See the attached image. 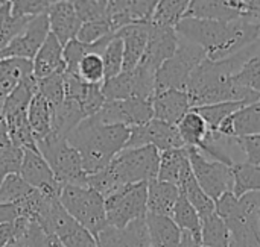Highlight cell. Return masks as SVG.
<instances>
[{"instance_id": "1", "label": "cell", "mask_w": 260, "mask_h": 247, "mask_svg": "<svg viewBox=\"0 0 260 247\" xmlns=\"http://www.w3.org/2000/svg\"><path fill=\"white\" fill-rule=\"evenodd\" d=\"M260 50V39L224 59L212 61L206 58L192 73L186 93L189 94L192 108L212 105L219 102H256L260 94L238 85L233 76L239 71L244 62Z\"/></svg>"}, {"instance_id": "2", "label": "cell", "mask_w": 260, "mask_h": 247, "mask_svg": "<svg viewBox=\"0 0 260 247\" xmlns=\"http://www.w3.org/2000/svg\"><path fill=\"white\" fill-rule=\"evenodd\" d=\"M175 30L178 36L200 46L212 61L229 58L260 39V23L250 20L218 21L184 17Z\"/></svg>"}, {"instance_id": "3", "label": "cell", "mask_w": 260, "mask_h": 247, "mask_svg": "<svg viewBox=\"0 0 260 247\" xmlns=\"http://www.w3.org/2000/svg\"><path fill=\"white\" fill-rule=\"evenodd\" d=\"M131 128L102 123L96 115L82 120L69 135L67 141L79 152L87 175L105 169L126 146Z\"/></svg>"}, {"instance_id": "4", "label": "cell", "mask_w": 260, "mask_h": 247, "mask_svg": "<svg viewBox=\"0 0 260 247\" xmlns=\"http://www.w3.org/2000/svg\"><path fill=\"white\" fill-rule=\"evenodd\" d=\"M260 191H248L239 197L233 191L215 200L216 214L225 222L232 247H260Z\"/></svg>"}, {"instance_id": "5", "label": "cell", "mask_w": 260, "mask_h": 247, "mask_svg": "<svg viewBox=\"0 0 260 247\" xmlns=\"http://www.w3.org/2000/svg\"><path fill=\"white\" fill-rule=\"evenodd\" d=\"M59 202L66 211L94 237L108 226L105 199L93 188L79 184H64Z\"/></svg>"}, {"instance_id": "6", "label": "cell", "mask_w": 260, "mask_h": 247, "mask_svg": "<svg viewBox=\"0 0 260 247\" xmlns=\"http://www.w3.org/2000/svg\"><path fill=\"white\" fill-rule=\"evenodd\" d=\"M206 58L207 56L200 46L180 36L177 50L155 73V91L171 88L186 91L192 73Z\"/></svg>"}, {"instance_id": "7", "label": "cell", "mask_w": 260, "mask_h": 247, "mask_svg": "<svg viewBox=\"0 0 260 247\" xmlns=\"http://www.w3.org/2000/svg\"><path fill=\"white\" fill-rule=\"evenodd\" d=\"M37 147L43 158L52 169L56 181L64 184L84 185L87 173L82 169L79 152L67 141V138L50 134L49 137L37 141Z\"/></svg>"}, {"instance_id": "8", "label": "cell", "mask_w": 260, "mask_h": 247, "mask_svg": "<svg viewBox=\"0 0 260 247\" xmlns=\"http://www.w3.org/2000/svg\"><path fill=\"white\" fill-rule=\"evenodd\" d=\"M148 182L129 184L105 197L108 226L123 229L148 214Z\"/></svg>"}, {"instance_id": "9", "label": "cell", "mask_w": 260, "mask_h": 247, "mask_svg": "<svg viewBox=\"0 0 260 247\" xmlns=\"http://www.w3.org/2000/svg\"><path fill=\"white\" fill-rule=\"evenodd\" d=\"M160 164V150L154 146L123 149L110 167L123 185L151 182L157 179Z\"/></svg>"}, {"instance_id": "10", "label": "cell", "mask_w": 260, "mask_h": 247, "mask_svg": "<svg viewBox=\"0 0 260 247\" xmlns=\"http://www.w3.org/2000/svg\"><path fill=\"white\" fill-rule=\"evenodd\" d=\"M37 223L46 234L53 235L66 247H98L96 237L66 211L59 199L50 203L46 214Z\"/></svg>"}, {"instance_id": "11", "label": "cell", "mask_w": 260, "mask_h": 247, "mask_svg": "<svg viewBox=\"0 0 260 247\" xmlns=\"http://www.w3.org/2000/svg\"><path fill=\"white\" fill-rule=\"evenodd\" d=\"M192 172L209 197L218 200L222 194L233 191L235 175L230 166L206 158L198 149L186 147Z\"/></svg>"}, {"instance_id": "12", "label": "cell", "mask_w": 260, "mask_h": 247, "mask_svg": "<svg viewBox=\"0 0 260 247\" xmlns=\"http://www.w3.org/2000/svg\"><path fill=\"white\" fill-rule=\"evenodd\" d=\"M105 100L152 99L155 93V73L137 65L134 70H123L102 82Z\"/></svg>"}, {"instance_id": "13", "label": "cell", "mask_w": 260, "mask_h": 247, "mask_svg": "<svg viewBox=\"0 0 260 247\" xmlns=\"http://www.w3.org/2000/svg\"><path fill=\"white\" fill-rule=\"evenodd\" d=\"M154 146L160 152L169 149H181L184 143L180 137L177 125H171L157 118H151L143 125L133 126L125 149Z\"/></svg>"}, {"instance_id": "14", "label": "cell", "mask_w": 260, "mask_h": 247, "mask_svg": "<svg viewBox=\"0 0 260 247\" xmlns=\"http://www.w3.org/2000/svg\"><path fill=\"white\" fill-rule=\"evenodd\" d=\"M102 123L123 125L128 128L143 125L154 118L151 99H123L105 100L102 108L94 114Z\"/></svg>"}, {"instance_id": "15", "label": "cell", "mask_w": 260, "mask_h": 247, "mask_svg": "<svg viewBox=\"0 0 260 247\" xmlns=\"http://www.w3.org/2000/svg\"><path fill=\"white\" fill-rule=\"evenodd\" d=\"M50 33L47 14L30 18L24 27L0 50V58H20L32 61Z\"/></svg>"}, {"instance_id": "16", "label": "cell", "mask_w": 260, "mask_h": 247, "mask_svg": "<svg viewBox=\"0 0 260 247\" xmlns=\"http://www.w3.org/2000/svg\"><path fill=\"white\" fill-rule=\"evenodd\" d=\"M178 33L175 27L171 26H161L149 21V35L145 53L142 56V61L139 65L143 68L157 73V70L161 67V64L169 59L178 46Z\"/></svg>"}, {"instance_id": "17", "label": "cell", "mask_w": 260, "mask_h": 247, "mask_svg": "<svg viewBox=\"0 0 260 247\" xmlns=\"http://www.w3.org/2000/svg\"><path fill=\"white\" fill-rule=\"evenodd\" d=\"M20 176L34 188L40 190L49 197L59 199L62 185L56 181L47 161L43 158L40 150L23 149V161L20 167Z\"/></svg>"}, {"instance_id": "18", "label": "cell", "mask_w": 260, "mask_h": 247, "mask_svg": "<svg viewBox=\"0 0 260 247\" xmlns=\"http://www.w3.org/2000/svg\"><path fill=\"white\" fill-rule=\"evenodd\" d=\"M160 0H108L107 20L113 30L131 23L151 21Z\"/></svg>"}, {"instance_id": "19", "label": "cell", "mask_w": 260, "mask_h": 247, "mask_svg": "<svg viewBox=\"0 0 260 247\" xmlns=\"http://www.w3.org/2000/svg\"><path fill=\"white\" fill-rule=\"evenodd\" d=\"M152 112L154 118L177 125L190 109V99L186 91L181 90H161L155 91L152 99Z\"/></svg>"}, {"instance_id": "20", "label": "cell", "mask_w": 260, "mask_h": 247, "mask_svg": "<svg viewBox=\"0 0 260 247\" xmlns=\"http://www.w3.org/2000/svg\"><path fill=\"white\" fill-rule=\"evenodd\" d=\"M186 17L235 21L245 20V11L242 0H192Z\"/></svg>"}, {"instance_id": "21", "label": "cell", "mask_w": 260, "mask_h": 247, "mask_svg": "<svg viewBox=\"0 0 260 247\" xmlns=\"http://www.w3.org/2000/svg\"><path fill=\"white\" fill-rule=\"evenodd\" d=\"M218 134L227 138H238L260 134V99L247 103L227 117L218 128Z\"/></svg>"}, {"instance_id": "22", "label": "cell", "mask_w": 260, "mask_h": 247, "mask_svg": "<svg viewBox=\"0 0 260 247\" xmlns=\"http://www.w3.org/2000/svg\"><path fill=\"white\" fill-rule=\"evenodd\" d=\"M101 87L84 82L78 74L66 73V99L75 102L87 117L94 115L105 103Z\"/></svg>"}, {"instance_id": "23", "label": "cell", "mask_w": 260, "mask_h": 247, "mask_svg": "<svg viewBox=\"0 0 260 247\" xmlns=\"http://www.w3.org/2000/svg\"><path fill=\"white\" fill-rule=\"evenodd\" d=\"M50 33H53L58 41L64 46L70 39L76 38L78 30L82 24L79 20L73 3L70 2H53L47 9Z\"/></svg>"}, {"instance_id": "24", "label": "cell", "mask_w": 260, "mask_h": 247, "mask_svg": "<svg viewBox=\"0 0 260 247\" xmlns=\"http://www.w3.org/2000/svg\"><path fill=\"white\" fill-rule=\"evenodd\" d=\"M116 35L120 36L123 43V70H134L142 61L146 49L149 21L126 24L116 30Z\"/></svg>"}, {"instance_id": "25", "label": "cell", "mask_w": 260, "mask_h": 247, "mask_svg": "<svg viewBox=\"0 0 260 247\" xmlns=\"http://www.w3.org/2000/svg\"><path fill=\"white\" fill-rule=\"evenodd\" d=\"M64 46L53 33H49L43 46L38 49L32 59V70L37 79H43L56 71H66L64 64Z\"/></svg>"}, {"instance_id": "26", "label": "cell", "mask_w": 260, "mask_h": 247, "mask_svg": "<svg viewBox=\"0 0 260 247\" xmlns=\"http://www.w3.org/2000/svg\"><path fill=\"white\" fill-rule=\"evenodd\" d=\"M177 187L180 190V194L184 196L193 205V208L198 211L201 219L215 213V200L212 197H209L206 194V191L201 188V185L198 184V181L192 172L190 162H187L183 167Z\"/></svg>"}, {"instance_id": "27", "label": "cell", "mask_w": 260, "mask_h": 247, "mask_svg": "<svg viewBox=\"0 0 260 247\" xmlns=\"http://www.w3.org/2000/svg\"><path fill=\"white\" fill-rule=\"evenodd\" d=\"M145 220H146L151 247L180 246L183 231L177 226V223L172 220V217L148 213Z\"/></svg>"}, {"instance_id": "28", "label": "cell", "mask_w": 260, "mask_h": 247, "mask_svg": "<svg viewBox=\"0 0 260 247\" xmlns=\"http://www.w3.org/2000/svg\"><path fill=\"white\" fill-rule=\"evenodd\" d=\"M180 197V190L177 185L154 179L148 182V213L172 217L175 203Z\"/></svg>"}, {"instance_id": "29", "label": "cell", "mask_w": 260, "mask_h": 247, "mask_svg": "<svg viewBox=\"0 0 260 247\" xmlns=\"http://www.w3.org/2000/svg\"><path fill=\"white\" fill-rule=\"evenodd\" d=\"M32 74V61L20 58H0V105L23 79Z\"/></svg>"}, {"instance_id": "30", "label": "cell", "mask_w": 260, "mask_h": 247, "mask_svg": "<svg viewBox=\"0 0 260 247\" xmlns=\"http://www.w3.org/2000/svg\"><path fill=\"white\" fill-rule=\"evenodd\" d=\"M52 108L49 102L37 91L27 106V120L37 141L52 134Z\"/></svg>"}, {"instance_id": "31", "label": "cell", "mask_w": 260, "mask_h": 247, "mask_svg": "<svg viewBox=\"0 0 260 247\" xmlns=\"http://www.w3.org/2000/svg\"><path fill=\"white\" fill-rule=\"evenodd\" d=\"M177 129L184 143V147H195V149H200L203 146V143L206 141L210 132L206 120L193 108L177 123Z\"/></svg>"}, {"instance_id": "32", "label": "cell", "mask_w": 260, "mask_h": 247, "mask_svg": "<svg viewBox=\"0 0 260 247\" xmlns=\"http://www.w3.org/2000/svg\"><path fill=\"white\" fill-rule=\"evenodd\" d=\"M5 120L8 126V140L14 146L20 149H34V150L38 149L37 140L34 137V132L27 120V111H20L5 115Z\"/></svg>"}, {"instance_id": "33", "label": "cell", "mask_w": 260, "mask_h": 247, "mask_svg": "<svg viewBox=\"0 0 260 247\" xmlns=\"http://www.w3.org/2000/svg\"><path fill=\"white\" fill-rule=\"evenodd\" d=\"M201 243L204 247H232L230 231L216 211L201 219Z\"/></svg>"}, {"instance_id": "34", "label": "cell", "mask_w": 260, "mask_h": 247, "mask_svg": "<svg viewBox=\"0 0 260 247\" xmlns=\"http://www.w3.org/2000/svg\"><path fill=\"white\" fill-rule=\"evenodd\" d=\"M187 162H189V156H187L186 147L169 149V150L160 152V164H158L157 179L177 185L181 170Z\"/></svg>"}, {"instance_id": "35", "label": "cell", "mask_w": 260, "mask_h": 247, "mask_svg": "<svg viewBox=\"0 0 260 247\" xmlns=\"http://www.w3.org/2000/svg\"><path fill=\"white\" fill-rule=\"evenodd\" d=\"M190 3L192 0H160L151 21L155 24L175 27L186 17Z\"/></svg>"}, {"instance_id": "36", "label": "cell", "mask_w": 260, "mask_h": 247, "mask_svg": "<svg viewBox=\"0 0 260 247\" xmlns=\"http://www.w3.org/2000/svg\"><path fill=\"white\" fill-rule=\"evenodd\" d=\"M172 220L177 223V226L181 231H187L193 237L201 240V217H200L198 211L193 208V205L181 194L175 203V208L172 213Z\"/></svg>"}, {"instance_id": "37", "label": "cell", "mask_w": 260, "mask_h": 247, "mask_svg": "<svg viewBox=\"0 0 260 247\" xmlns=\"http://www.w3.org/2000/svg\"><path fill=\"white\" fill-rule=\"evenodd\" d=\"M235 175L233 194L236 197L248 193L260 191V166H251L247 162H235L232 166Z\"/></svg>"}, {"instance_id": "38", "label": "cell", "mask_w": 260, "mask_h": 247, "mask_svg": "<svg viewBox=\"0 0 260 247\" xmlns=\"http://www.w3.org/2000/svg\"><path fill=\"white\" fill-rule=\"evenodd\" d=\"M244 105H247V102H219V103L197 106L193 109L206 120L212 132H218L219 125L233 112H236L239 108H242Z\"/></svg>"}, {"instance_id": "39", "label": "cell", "mask_w": 260, "mask_h": 247, "mask_svg": "<svg viewBox=\"0 0 260 247\" xmlns=\"http://www.w3.org/2000/svg\"><path fill=\"white\" fill-rule=\"evenodd\" d=\"M37 88L38 93L49 102L52 109L58 108L66 99V71H56L38 79Z\"/></svg>"}, {"instance_id": "40", "label": "cell", "mask_w": 260, "mask_h": 247, "mask_svg": "<svg viewBox=\"0 0 260 247\" xmlns=\"http://www.w3.org/2000/svg\"><path fill=\"white\" fill-rule=\"evenodd\" d=\"M75 74H78L87 84L102 85V82L105 80V68H104L102 55L98 52H88L87 55H84V58L79 61L76 67Z\"/></svg>"}, {"instance_id": "41", "label": "cell", "mask_w": 260, "mask_h": 247, "mask_svg": "<svg viewBox=\"0 0 260 247\" xmlns=\"http://www.w3.org/2000/svg\"><path fill=\"white\" fill-rule=\"evenodd\" d=\"M84 185H87V187L93 188L94 191H98L104 199L108 197L110 194L116 193L122 187H125L119 181V178L116 176V173L113 172V169L110 167V164L105 169H102V170H99L96 173L87 175Z\"/></svg>"}, {"instance_id": "42", "label": "cell", "mask_w": 260, "mask_h": 247, "mask_svg": "<svg viewBox=\"0 0 260 247\" xmlns=\"http://www.w3.org/2000/svg\"><path fill=\"white\" fill-rule=\"evenodd\" d=\"M35 188L29 185L20 173L8 175L0 184V203H14L26 199Z\"/></svg>"}, {"instance_id": "43", "label": "cell", "mask_w": 260, "mask_h": 247, "mask_svg": "<svg viewBox=\"0 0 260 247\" xmlns=\"http://www.w3.org/2000/svg\"><path fill=\"white\" fill-rule=\"evenodd\" d=\"M102 61L105 68V79H110L123 71V43L120 36L114 35L102 52Z\"/></svg>"}, {"instance_id": "44", "label": "cell", "mask_w": 260, "mask_h": 247, "mask_svg": "<svg viewBox=\"0 0 260 247\" xmlns=\"http://www.w3.org/2000/svg\"><path fill=\"white\" fill-rule=\"evenodd\" d=\"M23 161V149L14 146L11 141L0 143V184L8 175L20 173Z\"/></svg>"}, {"instance_id": "45", "label": "cell", "mask_w": 260, "mask_h": 247, "mask_svg": "<svg viewBox=\"0 0 260 247\" xmlns=\"http://www.w3.org/2000/svg\"><path fill=\"white\" fill-rule=\"evenodd\" d=\"M29 20L14 17L9 3L0 6V50L24 27Z\"/></svg>"}, {"instance_id": "46", "label": "cell", "mask_w": 260, "mask_h": 247, "mask_svg": "<svg viewBox=\"0 0 260 247\" xmlns=\"http://www.w3.org/2000/svg\"><path fill=\"white\" fill-rule=\"evenodd\" d=\"M113 33H114V30H113L110 21L107 18H102V20L82 23L78 30L76 38L85 44H93V43H98L99 39L107 38Z\"/></svg>"}, {"instance_id": "47", "label": "cell", "mask_w": 260, "mask_h": 247, "mask_svg": "<svg viewBox=\"0 0 260 247\" xmlns=\"http://www.w3.org/2000/svg\"><path fill=\"white\" fill-rule=\"evenodd\" d=\"M11 12L18 18H34L37 15L46 14L52 0H11Z\"/></svg>"}, {"instance_id": "48", "label": "cell", "mask_w": 260, "mask_h": 247, "mask_svg": "<svg viewBox=\"0 0 260 247\" xmlns=\"http://www.w3.org/2000/svg\"><path fill=\"white\" fill-rule=\"evenodd\" d=\"M108 0H78L73 3L76 14L82 23L107 18Z\"/></svg>"}, {"instance_id": "49", "label": "cell", "mask_w": 260, "mask_h": 247, "mask_svg": "<svg viewBox=\"0 0 260 247\" xmlns=\"http://www.w3.org/2000/svg\"><path fill=\"white\" fill-rule=\"evenodd\" d=\"M235 144L244 152L245 162L251 166H260V134L235 138Z\"/></svg>"}, {"instance_id": "50", "label": "cell", "mask_w": 260, "mask_h": 247, "mask_svg": "<svg viewBox=\"0 0 260 247\" xmlns=\"http://www.w3.org/2000/svg\"><path fill=\"white\" fill-rule=\"evenodd\" d=\"M47 238H49V234H46L44 229L38 223L29 222L26 243H24L26 247H47Z\"/></svg>"}, {"instance_id": "51", "label": "cell", "mask_w": 260, "mask_h": 247, "mask_svg": "<svg viewBox=\"0 0 260 247\" xmlns=\"http://www.w3.org/2000/svg\"><path fill=\"white\" fill-rule=\"evenodd\" d=\"M21 217V210L17 202L14 203H0V225L12 223Z\"/></svg>"}, {"instance_id": "52", "label": "cell", "mask_w": 260, "mask_h": 247, "mask_svg": "<svg viewBox=\"0 0 260 247\" xmlns=\"http://www.w3.org/2000/svg\"><path fill=\"white\" fill-rule=\"evenodd\" d=\"M245 20L260 23V0H242Z\"/></svg>"}, {"instance_id": "53", "label": "cell", "mask_w": 260, "mask_h": 247, "mask_svg": "<svg viewBox=\"0 0 260 247\" xmlns=\"http://www.w3.org/2000/svg\"><path fill=\"white\" fill-rule=\"evenodd\" d=\"M178 247H204L203 246V243H201V240L200 238H197V237H193L190 232H187V231H183V234H181V241H180V246Z\"/></svg>"}, {"instance_id": "54", "label": "cell", "mask_w": 260, "mask_h": 247, "mask_svg": "<svg viewBox=\"0 0 260 247\" xmlns=\"http://www.w3.org/2000/svg\"><path fill=\"white\" fill-rule=\"evenodd\" d=\"M9 141L8 140V126H6V120L2 114V105H0V143Z\"/></svg>"}, {"instance_id": "55", "label": "cell", "mask_w": 260, "mask_h": 247, "mask_svg": "<svg viewBox=\"0 0 260 247\" xmlns=\"http://www.w3.org/2000/svg\"><path fill=\"white\" fill-rule=\"evenodd\" d=\"M53 2H70V3H75V2H78V0H52V3Z\"/></svg>"}, {"instance_id": "56", "label": "cell", "mask_w": 260, "mask_h": 247, "mask_svg": "<svg viewBox=\"0 0 260 247\" xmlns=\"http://www.w3.org/2000/svg\"><path fill=\"white\" fill-rule=\"evenodd\" d=\"M11 0H0V6H3V5H6V3H9Z\"/></svg>"}, {"instance_id": "57", "label": "cell", "mask_w": 260, "mask_h": 247, "mask_svg": "<svg viewBox=\"0 0 260 247\" xmlns=\"http://www.w3.org/2000/svg\"><path fill=\"white\" fill-rule=\"evenodd\" d=\"M257 214H259V220H260V208H259V211H257Z\"/></svg>"}]
</instances>
